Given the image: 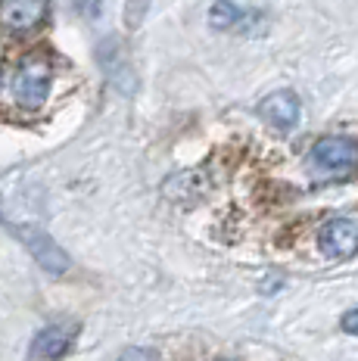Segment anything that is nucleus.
I'll return each instance as SVG.
<instances>
[{
  "instance_id": "1",
  "label": "nucleus",
  "mask_w": 358,
  "mask_h": 361,
  "mask_svg": "<svg viewBox=\"0 0 358 361\" xmlns=\"http://www.w3.org/2000/svg\"><path fill=\"white\" fill-rule=\"evenodd\" d=\"M54 66L47 56H25L13 75V97L22 109H38L50 94Z\"/></svg>"
},
{
  "instance_id": "2",
  "label": "nucleus",
  "mask_w": 358,
  "mask_h": 361,
  "mask_svg": "<svg viewBox=\"0 0 358 361\" xmlns=\"http://www.w3.org/2000/svg\"><path fill=\"white\" fill-rule=\"evenodd\" d=\"M311 169L321 178H349L358 171V144L349 137H324L311 147Z\"/></svg>"
},
{
  "instance_id": "3",
  "label": "nucleus",
  "mask_w": 358,
  "mask_h": 361,
  "mask_svg": "<svg viewBox=\"0 0 358 361\" xmlns=\"http://www.w3.org/2000/svg\"><path fill=\"white\" fill-rule=\"evenodd\" d=\"M318 243L331 259H349L358 252V218H333L321 228Z\"/></svg>"
},
{
  "instance_id": "4",
  "label": "nucleus",
  "mask_w": 358,
  "mask_h": 361,
  "mask_svg": "<svg viewBox=\"0 0 358 361\" xmlns=\"http://www.w3.org/2000/svg\"><path fill=\"white\" fill-rule=\"evenodd\" d=\"M47 19V0H0V25L6 32H32Z\"/></svg>"
},
{
  "instance_id": "5",
  "label": "nucleus",
  "mask_w": 358,
  "mask_h": 361,
  "mask_svg": "<svg viewBox=\"0 0 358 361\" xmlns=\"http://www.w3.org/2000/svg\"><path fill=\"white\" fill-rule=\"evenodd\" d=\"M16 234L22 237V243H25V250L38 259V265L47 271V274H66V268H69V255H66L59 246L50 240L44 231L38 228H32V231H25V228H13Z\"/></svg>"
},
{
  "instance_id": "6",
  "label": "nucleus",
  "mask_w": 358,
  "mask_h": 361,
  "mask_svg": "<svg viewBox=\"0 0 358 361\" xmlns=\"http://www.w3.org/2000/svg\"><path fill=\"white\" fill-rule=\"evenodd\" d=\"M81 324L78 321H59V324H50L44 327L38 336L32 340V349H28V355L32 358H59L69 352L72 340L78 336Z\"/></svg>"
},
{
  "instance_id": "7",
  "label": "nucleus",
  "mask_w": 358,
  "mask_h": 361,
  "mask_svg": "<svg viewBox=\"0 0 358 361\" xmlns=\"http://www.w3.org/2000/svg\"><path fill=\"white\" fill-rule=\"evenodd\" d=\"M259 116L274 128H293L300 122V97L293 90H278L259 103Z\"/></svg>"
},
{
  "instance_id": "8",
  "label": "nucleus",
  "mask_w": 358,
  "mask_h": 361,
  "mask_svg": "<svg viewBox=\"0 0 358 361\" xmlns=\"http://www.w3.org/2000/svg\"><path fill=\"white\" fill-rule=\"evenodd\" d=\"M237 19H240V10H237L230 0H218V4L212 6V25L215 28H228V25H234Z\"/></svg>"
},
{
  "instance_id": "9",
  "label": "nucleus",
  "mask_w": 358,
  "mask_h": 361,
  "mask_svg": "<svg viewBox=\"0 0 358 361\" xmlns=\"http://www.w3.org/2000/svg\"><path fill=\"white\" fill-rule=\"evenodd\" d=\"M100 4L103 0H75V6L85 13V16H97V13H100Z\"/></svg>"
},
{
  "instance_id": "10",
  "label": "nucleus",
  "mask_w": 358,
  "mask_h": 361,
  "mask_svg": "<svg viewBox=\"0 0 358 361\" xmlns=\"http://www.w3.org/2000/svg\"><path fill=\"white\" fill-rule=\"evenodd\" d=\"M342 330L358 336V308H355V312H346V314H342Z\"/></svg>"
}]
</instances>
